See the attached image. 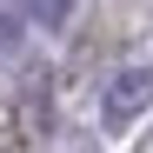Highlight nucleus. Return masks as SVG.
<instances>
[{"instance_id": "obj_3", "label": "nucleus", "mask_w": 153, "mask_h": 153, "mask_svg": "<svg viewBox=\"0 0 153 153\" xmlns=\"http://www.w3.org/2000/svg\"><path fill=\"white\" fill-rule=\"evenodd\" d=\"M0 47H20V13L0 0Z\"/></svg>"}, {"instance_id": "obj_1", "label": "nucleus", "mask_w": 153, "mask_h": 153, "mask_svg": "<svg viewBox=\"0 0 153 153\" xmlns=\"http://www.w3.org/2000/svg\"><path fill=\"white\" fill-rule=\"evenodd\" d=\"M153 107V67L133 60V67H120L107 87H100V126H126V120H140Z\"/></svg>"}, {"instance_id": "obj_2", "label": "nucleus", "mask_w": 153, "mask_h": 153, "mask_svg": "<svg viewBox=\"0 0 153 153\" xmlns=\"http://www.w3.org/2000/svg\"><path fill=\"white\" fill-rule=\"evenodd\" d=\"M27 13L40 20L47 33H53V27H67V13H73V0H27Z\"/></svg>"}]
</instances>
